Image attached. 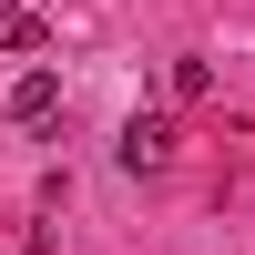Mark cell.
Returning <instances> with one entry per match:
<instances>
[{
  "mask_svg": "<svg viewBox=\"0 0 255 255\" xmlns=\"http://www.w3.org/2000/svg\"><path fill=\"white\" fill-rule=\"evenodd\" d=\"M174 113H133V123H123V163H133V174H163V163H174Z\"/></svg>",
  "mask_w": 255,
  "mask_h": 255,
  "instance_id": "obj_1",
  "label": "cell"
},
{
  "mask_svg": "<svg viewBox=\"0 0 255 255\" xmlns=\"http://www.w3.org/2000/svg\"><path fill=\"white\" fill-rule=\"evenodd\" d=\"M61 113V72H20L10 82V123H51Z\"/></svg>",
  "mask_w": 255,
  "mask_h": 255,
  "instance_id": "obj_2",
  "label": "cell"
},
{
  "mask_svg": "<svg viewBox=\"0 0 255 255\" xmlns=\"http://www.w3.org/2000/svg\"><path fill=\"white\" fill-rule=\"evenodd\" d=\"M215 92V61H174V102H204Z\"/></svg>",
  "mask_w": 255,
  "mask_h": 255,
  "instance_id": "obj_3",
  "label": "cell"
}]
</instances>
